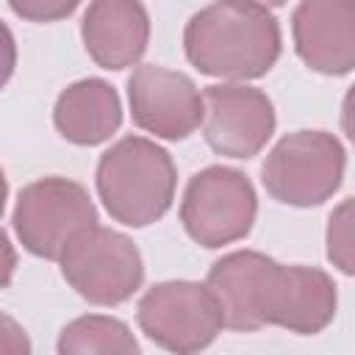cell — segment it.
<instances>
[{
	"instance_id": "7a4b0ae2",
	"label": "cell",
	"mask_w": 355,
	"mask_h": 355,
	"mask_svg": "<svg viewBox=\"0 0 355 355\" xmlns=\"http://www.w3.org/2000/svg\"><path fill=\"white\" fill-rule=\"evenodd\" d=\"M183 47L202 75L252 80L280 58V25L261 3L216 0L186 22Z\"/></svg>"
},
{
	"instance_id": "7c38bea8",
	"label": "cell",
	"mask_w": 355,
	"mask_h": 355,
	"mask_svg": "<svg viewBox=\"0 0 355 355\" xmlns=\"http://www.w3.org/2000/svg\"><path fill=\"white\" fill-rule=\"evenodd\" d=\"M80 36L97 67H133L150 42L147 8L141 0H92L80 22Z\"/></svg>"
},
{
	"instance_id": "ac0fdd59",
	"label": "cell",
	"mask_w": 355,
	"mask_h": 355,
	"mask_svg": "<svg viewBox=\"0 0 355 355\" xmlns=\"http://www.w3.org/2000/svg\"><path fill=\"white\" fill-rule=\"evenodd\" d=\"M252 3H261V6H266V8H277V6H283L286 0H252Z\"/></svg>"
},
{
	"instance_id": "5b68a950",
	"label": "cell",
	"mask_w": 355,
	"mask_h": 355,
	"mask_svg": "<svg viewBox=\"0 0 355 355\" xmlns=\"http://www.w3.org/2000/svg\"><path fill=\"white\" fill-rule=\"evenodd\" d=\"M11 225L31 255L61 261L67 247L97 225V208L80 183L67 178H42L19 191Z\"/></svg>"
},
{
	"instance_id": "6da1fadb",
	"label": "cell",
	"mask_w": 355,
	"mask_h": 355,
	"mask_svg": "<svg viewBox=\"0 0 355 355\" xmlns=\"http://www.w3.org/2000/svg\"><path fill=\"white\" fill-rule=\"evenodd\" d=\"M225 327L252 333L277 324L300 336L322 333L336 316V283L316 266H283L275 258L239 250L208 269Z\"/></svg>"
},
{
	"instance_id": "277c9868",
	"label": "cell",
	"mask_w": 355,
	"mask_h": 355,
	"mask_svg": "<svg viewBox=\"0 0 355 355\" xmlns=\"http://www.w3.org/2000/svg\"><path fill=\"white\" fill-rule=\"evenodd\" d=\"M344 166L347 155L333 133L297 130L272 147L261 166V180L277 202L311 208L338 191Z\"/></svg>"
},
{
	"instance_id": "2e32d148",
	"label": "cell",
	"mask_w": 355,
	"mask_h": 355,
	"mask_svg": "<svg viewBox=\"0 0 355 355\" xmlns=\"http://www.w3.org/2000/svg\"><path fill=\"white\" fill-rule=\"evenodd\" d=\"M11 11L28 22H58L69 17L80 0H8Z\"/></svg>"
},
{
	"instance_id": "3957f363",
	"label": "cell",
	"mask_w": 355,
	"mask_h": 355,
	"mask_svg": "<svg viewBox=\"0 0 355 355\" xmlns=\"http://www.w3.org/2000/svg\"><path fill=\"white\" fill-rule=\"evenodd\" d=\"M178 172L172 155L144 136H125L97 164V194L111 219L128 227L158 222L175 200Z\"/></svg>"
},
{
	"instance_id": "ba28073f",
	"label": "cell",
	"mask_w": 355,
	"mask_h": 355,
	"mask_svg": "<svg viewBox=\"0 0 355 355\" xmlns=\"http://www.w3.org/2000/svg\"><path fill=\"white\" fill-rule=\"evenodd\" d=\"M61 275L92 305H119L139 291L144 263L125 233L94 225L61 255Z\"/></svg>"
},
{
	"instance_id": "4fadbf2b",
	"label": "cell",
	"mask_w": 355,
	"mask_h": 355,
	"mask_svg": "<svg viewBox=\"0 0 355 355\" xmlns=\"http://www.w3.org/2000/svg\"><path fill=\"white\" fill-rule=\"evenodd\" d=\"M53 122L55 130L78 147L103 144L122 125L119 94L111 83L100 78H83L58 94Z\"/></svg>"
},
{
	"instance_id": "e0dca14e",
	"label": "cell",
	"mask_w": 355,
	"mask_h": 355,
	"mask_svg": "<svg viewBox=\"0 0 355 355\" xmlns=\"http://www.w3.org/2000/svg\"><path fill=\"white\" fill-rule=\"evenodd\" d=\"M341 128H344L347 139L355 144V83L347 89L344 103H341Z\"/></svg>"
},
{
	"instance_id": "8fae6325",
	"label": "cell",
	"mask_w": 355,
	"mask_h": 355,
	"mask_svg": "<svg viewBox=\"0 0 355 355\" xmlns=\"http://www.w3.org/2000/svg\"><path fill=\"white\" fill-rule=\"evenodd\" d=\"M294 50L322 75L355 69V0H300L291 17Z\"/></svg>"
},
{
	"instance_id": "9a60e30c",
	"label": "cell",
	"mask_w": 355,
	"mask_h": 355,
	"mask_svg": "<svg viewBox=\"0 0 355 355\" xmlns=\"http://www.w3.org/2000/svg\"><path fill=\"white\" fill-rule=\"evenodd\" d=\"M324 244H327L330 263L338 272L355 277V197H349L333 208V214L327 219Z\"/></svg>"
},
{
	"instance_id": "9c48e42d",
	"label": "cell",
	"mask_w": 355,
	"mask_h": 355,
	"mask_svg": "<svg viewBox=\"0 0 355 355\" xmlns=\"http://www.w3.org/2000/svg\"><path fill=\"white\" fill-rule=\"evenodd\" d=\"M128 100L133 122L158 139H186L205 119V100L194 80L158 64H141L128 78Z\"/></svg>"
},
{
	"instance_id": "30bf717a",
	"label": "cell",
	"mask_w": 355,
	"mask_h": 355,
	"mask_svg": "<svg viewBox=\"0 0 355 355\" xmlns=\"http://www.w3.org/2000/svg\"><path fill=\"white\" fill-rule=\"evenodd\" d=\"M202 136L214 153L227 158H252L272 139L275 108L261 89L219 83L208 86L202 92Z\"/></svg>"
},
{
	"instance_id": "8992f818",
	"label": "cell",
	"mask_w": 355,
	"mask_h": 355,
	"mask_svg": "<svg viewBox=\"0 0 355 355\" xmlns=\"http://www.w3.org/2000/svg\"><path fill=\"white\" fill-rule=\"evenodd\" d=\"M136 319L153 344L178 355L205 349L225 327L222 308L208 283L191 280H166L147 288Z\"/></svg>"
},
{
	"instance_id": "5bb4252c",
	"label": "cell",
	"mask_w": 355,
	"mask_h": 355,
	"mask_svg": "<svg viewBox=\"0 0 355 355\" xmlns=\"http://www.w3.org/2000/svg\"><path fill=\"white\" fill-rule=\"evenodd\" d=\"M58 352L61 355H78V352H139L136 338L130 336L128 324L114 316H80L69 322L58 336Z\"/></svg>"
},
{
	"instance_id": "52a82bcc",
	"label": "cell",
	"mask_w": 355,
	"mask_h": 355,
	"mask_svg": "<svg viewBox=\"0 0 355 355\" xmlns=\"http://www.w3.org/2000/svg\"><path fill=\"white\" fill-rule=\"evenodd\" d=\"M255 214L258 197L252 183L230 166H208L197 172L180 202V222L186 233L208 250L244 239L252 230Z\"/></svg>"
}]
</instances>
